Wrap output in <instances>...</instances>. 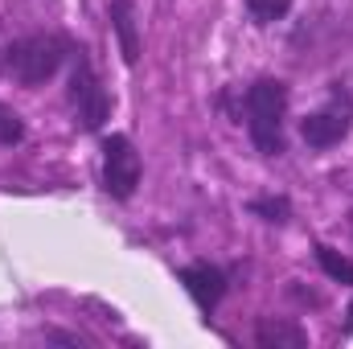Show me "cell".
<instances>
[{
  "label": "cell",
  "mask_w": 353,
  "mask_h": 349,
  "mask_svg": "<svg viewBox=\"0 0 353 349\" xmlns=\"http://www.w3.org/2000/svg\"><path fill=\"white\" fill-rule=\"evenodd\" d=\"M316 263L325 267V275H329V279H341V283H350V288H353V259H345L341 251H333V247H325V243H321V247H316Z\"/></svg>",
  "instance_id": "9c48e42d"
},
{
  "label": "cell",
  "mask_w": 353,
  "mask_h": 349,
  "mask_svg": "<svg viewBox=\"0 0 353 349\" xmlns=\"http://www.w3.org/2000/svg\"><path fill=\"white\" fill-rule=\"evenodd\" d=\"M70 62H74V66H70V90H66V99H70L74 123H79L83 132H99V128L111 119V94L99 83L87 50H74Z\"/></svg>",
  "instance_id": "3957f363"
},
{
  "label": "cell",
  "mask_w": 353,
  "mask_h": 349,
  "mask_svg": "<svg viewBox=\"0 0 353 349\" xmlns=\"http://www.w3.org/2000/svg\"><path fill=\"white\" fill-rule=\"evenodd\" d=\"M21 140H25V119L8 103H0V148H17Z\"/></svg>",
  "instance_id": "30bf717a"
},
{
  "label": "cell",
  "mask_w": 353,
  "mask_h": 349,
  "mask_svg": "<svg viewBox=\"0 0 353 349\" xmlns=\"http://www.w3.org/2000/svg\"><path fill=\"white\" fill-rule=\"evenodd\" d=\"M70 54H74V46L62 33H29L4 50V74L17 79L21 87H41L62 70V62Z\"/></svg>",
  "instance_id": "6da1fadb"
},
{
  "label": "cell",
  "mask_w": 353,
  "mask_h": 349,
  "mask_svg": "<svg viewBox=\"0 0 353 349\" xmlns=\"http://www.w3.org/2000/svg\"><path fill=\"white\" fill-rule=\"evenodd\" d=\"M140 173H144V165H140L136 144L128 136H119V132L107 136L103 140V189L115 201H128L136 193V185H140Z\"/></svg>",
  "instance_id": "5b68a950"
},
{
  "label": "cell",
  "mask_w": 353,
  "mask_h": 349,
  "mask_svg": "<svg viewBox=\"0 0 353 349\" xmlns=\"http://www.w3.org/2000/svg\"><path fill=\"white\" fill-rule=\"evenodd\" d=\"M292 8V0H247V12L255 25H271V21H283Z\"/></svg>",
  "instance_id": "8fae6325"
},
{
  "label": "cell",
  "mask_w": 353,
  "mask_h": 349,
  "mask_svg": "<svg viewBox=\"0 0 353 349\" xmlns=\"http://www.w3.org/2000/svg\"><path fill=\"white\" fill-rule=\"evenodd\" d=\"M255 346L259 349H304L308 346V333H304L296 321L263 317V321L255 325Z\"/></svg>",
  "instance_id": "ba28073f"
},
{
  "label": "cell",
  "mask_w": 353,
  "mask_h": 349,
  "mask_svg": "<svg viewBox=\"0 0 353 349\" xmlns=\"http://www.w3.org/2000/svg\"><path fill=\"white\" fill-rule=\"evenodd\" d=\"M107 17H111V29L119 37V54L128 66L140 62V29H136V4L132 0H111L107 4Z\"/></svg>",
  "instance_id": "52a82bcc"
},
{
  "label": "cell",
  "mask_w": 353,
  "mask_h": 349,
  "mask_svg": "<svg viewBox=\"0 0 353 349\" xmlns=\"http://www.w3.org/2000/svg\"><path fill=\"white\" fill-rule=\"evenodd\" d=\"M251 214H259L263 222H288L292 218V201L288 197H255Z\"/></svg>",
  "instance_id": "7c38bea8"
},
{
  "label": "cell",
  "mask_w": 353,
  "mask_h": 349,
  "mask_svg": "<svg viewBox=\"0 0 353 349\" xmlns=\"http://www.w3.org/2000/svg\"><path fill=\"white\" fill-rule=\"evenodd\" d=\"M345 329L353 333V304H350V312H345Z\"/></svg>",
  "instance_id": "4fadbf2b"
},
{
  "label": "cell",
  "mask_w": 353,
  "mask_h": 349,
  "mask_svg": "<svg viewBox=\"0 0 353 349\" xmlns=\"http://www.w3.org/2000/svg\"><path fill=\"white\" fill-rule=\"evenodd\" d=\"M243 111H247V132L255 140V148L263 157L283 152V115H288V83L279 79H259L243 94Z\"/></svg>",
  "instance_id": "7a4b0ae2"
},
{
  "label": "cell",
  "mask_w": 353,
  "mask_h": 349,
  "mask_svg": "<svg viewBox=\"0 0 353 349\" xmlns=\"http://www.w3.org/2000/svg\"><path fill=\"white\" fill-rule=\"evenodd\" d=\"M181 283H185V292L193 296V304L201 312H214L218 300L226 296V275L214 263H189V267H181Z\"/></svg>",
  "instance_id": "8992f818"
},
{
  "label": "cell",
  "mask_w": 353,
  "mask_h": 349,
  "mask_svg": "<svg viewBox=\"0 0 353 349\" xmlns=\"http://www.w3.org/2000/svg\"><path fill=\"white\" fill-rule=\"evenodd\" d=\"M350 128H353V99L341 87H333V94H329V103H325V107H316L312 115H304L300 136H304V144H308V148L325 152V148L341 144V140L350 136Z\"/></svg>",
  "instance_id": "277c9868"
}]
</instances>
